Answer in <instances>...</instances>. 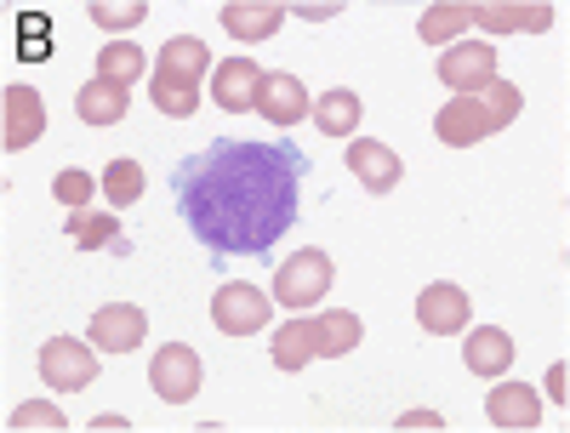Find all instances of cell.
Wrapping results in <instances>:
<instances>
[{"instance_id": "obj_1", "label": "cell", "mask_w": 570, "mask_h": 433, "mask_svg": "<svg viewBox=\"0 0 570 433\" xmlns=\"http://www.w3.org/2000/svg\"><path fill=\"white\" fill-rule=\"evenodd\" d=\"M308 160L292 142L217 137L195 160H183L171 188L177 211L212 257H268L279 234L297 223Z\"/></svg>"}, {"instance_id": "obj_2", "label": "cell", "mask_w": 570, "mask_h": 433, "mask_svg": "<svg viewBox=\"0 0 570 433\" xmlns=\"http://www.w3.org/2000/svg\"><path fill=\"white\" fill-rule=\"evenodd\" d=\"M331 279H337V263H331L320 246H303L279 263L274 274V303L279 308H314L325 292H331Z\"/></svg>"}, {"instance_id": "obj_3", "label": "cell", "mask_w": 570, "mask_h": 433, "mask_svg": "<svg viewBox=\"0 0 570 433\" xmlns=\"http://www.w3.org/2000/svg\"><path fill=\"white\" fill-rule=\"evenodd\" d=\"M200 382H206V365H200V354L188 348V343L155 348V360H149V388H155L166 405H188V400L200 394Z\"/></svg>"}, {"instance_id": "obj_4", "label": "cell", "mask_w": 570, "mask_h": 433, "mask_svg": "<svg viewBox=\"0 0 570 433\" xmlns=\"http://www.w3.org/2000/svg\"><path fill=\"white\" fill-rule=\"evenodd\" d=\"M268 319H274V303L257 292V285H246V279L217 285V297H212V325H217L223 336H257Z\"/></svg>"}, {"instance_id": "obj_5", "label": "cell", "mask_w": 570, "mask_h": 433, "mask_svg": "<svg viewBox=\"0 0 570 433\" xmlns=\"http://www.w3.org/2000/svg\"><path fill=\"white\" fill-rule=\"evenodd\" d=\"M40 376H46V388H58V394H80L98 382V348L75 343V336H52V343L40 348Z\"/></svg>"}, {"instance_id": "obj_6", "label": "cell", "mask_w": 570, "mask_h": 433, "mask_svg": "<svg viewBox=\"0 0 570 433\" xmlns=\"http://www.w3.org/2000/svg\"><path fill=\"white\" fill-rule=\"evenodd\" d=\"M46 137V104L35 86H7L0 91V142H7V155L18 149H35Z\"/></svg>"}, {"instance_id": "obj_7", "label": "cell", "mask_w": 570, "mask_h": 433, "mask_svg": "<svg viewBox=\"0 0 570 433\" xmlns=\"http://www.w3.org/2000/svg\"><path fill=\"white\" fill-rule=\"evenodd\" d=\"M142 336H149V319H142L137 303H104L86 325V343L98 354H137Z\"/></svg>"}, {"instance_id": "obj_8", "label": "cell", "mask_w": 570, "mask_h": 433, "mask_svg": "<svg viewBox=\"0 0 570 433\" xmlns=\"http://www.w3.org/2000/svg\"><path fill=\"white\" fill-rule=\"evenodd\" d=\"M440 80L451 86V91H480L485 80H497V46L491 40H451L445 52H440Z\"/></svg>"}, {"instance_id": "obj_9", "label": "cell", "mask_w": 570, "mask_h": 433, "mask_svg": "<svg viewBox=\"0 0 570 433\" xmlns=\"http://www.w3.org/2000/svg\"><path fill=\"white\" fill-rule=\"evenodd\" d=\"M416 319H422V331H428V336H456V331H468L473 303H468L462 285L434 279V285H422V297H416Z\"/></svg>"}, {"instance_id": "obj_10", "label": "cell", "mask_w": 570, "mask_h": 433, "mask_svg": "<svg viewBox=\"0 0 570 433\" xmlns=\"http://www.w3.org/2000/svg\"><path fill=\"white\" fill-rule=\"evenodd\" d=\"M263 75L252 58H228V63H212V98L223 115H257V91H263Z\"/></svg>"}, {"instance_id": "obj_11", "label": "cell", "mask_w": 570, "mask_h": 433, "mask_svg": "<svg viewBox=\"0 0 570 433\" xmlns=\"http://www.w3.org/2000/svg\"><path fill=\"white\" fill-rule=\"evenodd\" d=\"M217 18L240 46H263V40L279 35V23L292 18V7H285V0H228Z\"/></svg>"}, {"instance_id": "obj_12", "label": "cell", "mask_w": 570, "mask_h": 433, "mask_svg": "<svg viewBox=\"0 0 570 433\" xmlns=\"http://www.w3.org/2000/svg\"><path fill=\"white\" fill-rule=\"evenodd\" d=\"M434 131L440 142H451V149H473V142L491 137V115L480 104V91H456V98L434 115Z\"/></svg>"}, {"instance_id": "obj_13", "label": "cell", "mask_w": 570, "mask_h": 433, "mask_svg": "<svg viewBox=\"0 0 570 433\" xmlns=\"http://www.w3.org/2000/svg\"><path fill=\"white\" fill-rule=\"evenodd\" d=\"M348 171L371 188V195H394L400 177H405L400 155L389 149V142H376V137H354V142H348Z\"/></svg>"}, {"instance_id": "obj_14", "label": "cell", "mask_w": 570, "mask_h": 433, "mask_svg": "<svg viewBox=\"0 0 570 433\" xmlns=\"http://www.w3.org/2000/svg\"><path fill=\"white\" fill-rule=\"evenodd\" d=\"M308 109H314V104H308V91H303V80H297V75H285V69L263 75V91H257V115H263L268 126L292 131V126H297Z\"/></svg>"}, {"instance_id": "obj_15", "label": "cell", "mask_w": 570, "mask_h": 433, "mask_svg": "<svg viewBox=\"0 0 570 433\" xmlns=\"http://www.w3.org/2000/svg\"><path fill=\"white\" fill-rule=\"evenodd\" d=\"M485 416L502 433H513V427L531 433V427H542V400H537V388H525V382H497L491 400H485Z\"/></svg>"}, {"instance_id": "obj_16", "label": "cell", "mask_w": 570, "mask_h": 433, "mask_svg": "<svg viewBox=\"0 0 570 433\" xmlns=\"http://www.w3.org/2000/svg\"><path fill=\"white\" fill-rule=\"evenodd\" d=\"M462 365L473 376H502L513 365V336L502 325H473L468 343H462Z\"/></svg>"}, {"instance_id": "obj_17", "label": "cell", "mask_w": 570, "mask_h": 433, "mask_svg": "<svg viewBox=\"0 0 570 433\" xmlns=\"http://www.w3.org/2000/svg\"><path fill=\"white\" fill-rule=\"evenodd\" d=\"M126 109H131V86H115V80H86L80 91H75V115L86 120V126H115V120H126Z\"/></svg>"}, {"instance_id": "obj_18", "label": "cell", "mask_w": 570, "mask_h": 433, "mask_svg": "<svg viewBox=\"0 0 570 433\" xmlns=\"http://www.w3.org/2000/svg\"><path fill=\"white\" fill-rule=\"evenodd\" d=\"M155 69L160 75H177V80H206L212 75V46L200 40V35H171L166 46H160V58H155Z\"/></svg>"}, {"instance_id": "obj_19", "label": "cell", "mask_w": 570, "mask_h": 433, "mask_svg": "<svg viewBox=\"0 0 570 433\" xmlns=\"http://www.w3.org/2000/svg\"><path fill=\"white\" fill-rule=\"evenodd\" d=\"M360 336H365V325H360V314H348V308L314 314V360H343V354H354Z\"/></svg>"}, {"instance_id": "obj_20", "label": "cell", "mask_w": 570, "mask_h": 433, "mask_svg": "<svg viewBox=\"0 0 570 433\" xmlns=\"http://www.w3.org/2000/svg\"><path fill=\"white\" fill-rule=\"evenodd\" d=\"M314 126L325 131V137H354L360 131V115H365V104H360V91H348V86H331V91H320L314 98Z\"/></svg>"}, {"instance_id": "obj_21", "label": "cell", "mask_w": 570, "mask_h": 433, "mask_svg": "<svg viewBox=\"0 0 570 433\" xmlns=\"http://www.w3.org/2000/svg\"><path fill=\"white\" fill-rule=\"evenodd\" d=\"M69 239H75L80 252H98V246H109V252H126L120 223H115L109 211H98V206H80V211H69Z\"/></svg>"}, {"instance_id": "obj_22", "label": "cell", "mask_w": 570, "mask_h": 433, "mask_svg": "<svg viewBox=\"0 0 570 433\" xmlns=\"http://www.w3.org/2000/svg\"><path fill=\"white\" fill-rule=\"evenodd\" d=\"M473 23H480V29H497V35H508V29L542 35V29L553 23V12H548V7H519V0H508V7H473Z\"/></svg>"}, {"instance_id": "obj_23", "label": "cell", "mask_w": 570, "mask_h": 433, "mask_svg": "<svg viewBox=\"0 0 570 433\" xmlns=\"http://www.w3.org/2000/svg\"><path fill=\"white\" fill-rule=\"evenodd\" d=\"M274 365H279V371L314 365V319H285V325L274 331Z\"/></svg>"}, {"instance_id": "obj_24", "label": "cell", "mask_w": 570, "mask_h": 433, "mask_svg": "<svg viewBox=\"0 0 570 433\" xmlns=\"http://www.w3.org/2000/svg\"><path fill=\"white\" fill-rule=\"evenodd\" d=\"M149 98H155V109L160 115H171V120H188L200 109V86L195 80H177V75H149Z\"/></svg>"}, {"instance_id": "obj_25", "label": "cell", "mask_w": 570, "mask_h": 433, "mask_svg": "<svg viewBox=\"0 0 570 433\" xmlns=\"http://www.w3.org/2000/svg\"><path fill=\"white\" fill-rule=\"evenodd\" d=\"M98 75L115 80V86H137L149 75V58H142V46H131V40H109L98 52Z\"/></svg>"}, {"instance_id": "obj_26", "label": "cell", "mask_w": 570, "mask_h": 433, "mask_svg": "<svg viewBox=\"0 0 570 433\" xmlns=\"http://www.w3.org/2000/svg\"><path fill=\"white\" fill-rule=\"evenodd\" d=\"M473 29V7H445V0H434V7L422 12V40H456Z\"/></svg>"}, {"instance_id": "obj_27", "label": "cell", "mask_w": 570, "mask_h": 433, "mask_svg": "<svg viewBox=\"0 0 570 433\" xmlns=\"http://www.w3.org/2000/svg\"><path fill=\"white\" fill-rule=\"evenodd\" d=\"M98 183H104V200H109V206L142 200V166H137V160H109Z\"/></svg>"}, {"instance_id": "obj_28", "label": "cell", "mask_w": 570, "mask_h": 433, "mask_svg": "<svg viewBox=\"0 0 570 433\" xmlns=\"http://www.w3.org/2000/svg\"><path fill=\"white\" fill-rule=\"evenodd\" d=\"M86 18L98 23V29L126 35V29H137L142 18H149V7H142V0H86Z\"/></svg>"}, {"instance_id": "obj_29", "label": "cell", "mask_w": 570, "mask_h": 433, "mask_svg": "<svg viewBox=\"0 0 570 433\" xmlns=\"http://www.w3.org/2000/svg\"><path fill=\"white\" fill-rule=\"evenodd\" d=\"M480 104H485V115H491V131L513 126L519 109H525V98H519L513 80H485V86H480Z\"/></svg>"}, {"instance_id": "obj_30", "label": "cell", "mask_w": 570, "mask_h": 433, "mask_svg": "<svg viewBox=\"0 0 570 433\" xmlns=\"http://www.w3.org/2000/svg\"><path fill=\"white\" fill-rule=\"evenodd\" d=\"M52 195H58V206L80 211V206H91V195H98V177L80 171V166H69V171H58V177H52Z\"/></svg>"}, {"instance_id": "obj_31", "label": "cell", "mask_w": 570, "mask_h": 433, "mask_svg": "<svg viewBox=\"0 0 570 433\" xmlns=\"http://www.w3.org/2000/svg\"><path fill=\"white\" fill-rule=\"evenodd\" d=\"M7 427H12V433H29V427H52V433H63L69 416H63L58 405H46V400H29V405H18V411L7 416Z\"/></svg>"}, {"instance_id": "obj_32", "label": "cell", "mask_w": 570, "mask_h": 433, "mask_svg": "<svg viewBox=\"0 0 570 433\" xmlns=\"http://www.w3.org/2000/svg\"><path fill=\"white\" fill-rule=\"evenodd\" d=\"M18 52L29 63H40L46 52H52V46H46V18H23V46H18Z\"/></svg>"}, {"instance_id": "obj_33", "label": "cell", "mask_w": 570, "mask_h": 433, "mask_svg": "<svg viewBox=\"0 0 570 433\" xmlns=\"http://www.w3.org/2000/svg\"><path fill=\"white\" fill-rule=\"evenodd\" d=\"M548 400H559V405L570 400V371H564V360L548 365Z\"/></svg>"}, {"instance_id": "obj_34", "label": "cell", "mask_w": 570, "mask_h": 433, "mask_svg": "<svg viewBox=\"0 0 570 433\" xmlns=\"http://www.w3.org/2000/svg\"><path fill=\"white\" fill-rule=\"evenodd\" d=\"M400 427H405V433H411V427H434V433H440L445 416H440V411H411V416H400Z\"/></svg>"}, {"instance_id": "obj_35", "label": "cell", "mask_w": 570, "mask_h": 433, "mask_svg": "<svg viewBox=\"0 0 570 433\" xmlns=\"http://www.w3.org/2000/svg\"><path fill=\"white\" fill-rule=\"evenodd\" d=\"M104 427H109V433H120V427H126V416H91V433H104Z\"/></svg>"}, {"instance_id": "obj_36", "label": "cell", "mask_w": 570, "mask_h": 433, "mask_svg": "<svg viewBox=\"0 0 570 433\" xmlns=\"http://www.w3.org/2000/svg\"><path fill=\"white\" fill-rule=\"evenodd\" d=\"M445 7H468V0H445Z\"/></svg>"}, {"instance_id": "obj_37", "label": "cell", "mask_w": 570, "mask_h": 433, "mask_svg": "<svg viewBox=\"0 0 570 433\" xmlns=\"http://www.w3.org/2000/svg\"><path fill=\"white\" fill-rule=\"evenodd\" d=\"M485 7H508V0H485Z\"/></svg>"}, {"instance_id": "obj_38", "label": "cell", "mask_w": 570, "mask_h": 433, "mask_svg": "<svg viewBox=\"0 0 570 433\" xmlns=\"http://www.w3.org/2000/svg\"><path fill=\"white\" fill-rule=\"evenodd\" d=\"M394 7H400V0H394Z\"/></svg>"}, {"instance_id": "obj_39", "label": "cell", "mask_w": 570, "mask_h": 433, "mask_svg": "<svg viewBox=\"0 0 570 433\" xmlns=\"http://www.w3.org/2000/svg\"><path fill=\"white\" fill-rule=\"evenodd\" d=\"M12 7H18V0H12Z\"/></svg>"}]
</instances>
